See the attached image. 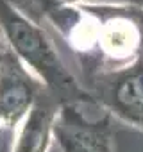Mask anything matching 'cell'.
<instances>
[{"mask_svg":"<svg viewBox=\"0 0 143 152\" xmlns=\"http://www.w3.org/2000/svg\"><path fill=\"white\" fill-rule=\"evenodd\" d=\"M9 4L47 32L81 88L143 59V4Z\"/></svg>","mask_w":143,"mask_h":152,"instance_id":"1","label":"cell"},{"mask_svg":"<svg viewBox=\"0 0 143 152\" xmlns=\"http://www.w3.org/2000/svg\"><path fill=\"white\" fill-rule=\"evenodd\" d=\"M0 36L61 104L91 99L64 66L47 32L15 9L9 0H0Z\"/></svg>","mask_w":143,"mask_h":152,"instance_id":"2","label":"cell"},{"mask_svg":"<svg viewBox=\"0 0 143 152\" xmlns=\"http://www.w3.org/2000/svg\"><path fill=\"white\" fill-rule=\"evenodd\" d=\"M52 134L57 152H116L113 116L93 99L61 104Z\"/></svg>","mask_w":143,"mask_h":152,"instance_id":"3","label":"cell"},{"mask_svg":"<svg viewBox=\"0 0 143 152\" xmlns=\"http://www.w3.org/2000/svg\"><path fill=\"white\" fill-rule=\"evenodd\" d=\"M45 90V84L13 54V50L6 43H2V48H0V140L7 141L9 152L18 127Z\"/></svg>","mask_w":143,"mask_h":152,"instance_id":"4","label":"cell"},{"mask_svg":"<svg viewBox=\"0 0 143 152\" xmlns=\"http://www.w3.org/2000/svg\"><path fill=\"white\" fill-rule=\"evenodd\" d=\"M115 120L143 131V59L82 88Z\"/></svg>","mask_w":143,"mask_h":152,"instance_id":"5","label":"cell"},{"mask_svg":"<svg viewBox=\"0 0 143 152\" xmlns=\"http://www.w3.org/2000/svg\"><path fill=\"white\" fill-rule=\"evenodd\" d=\"M59 106L61 102L45 90L18 127L11 152H50L54 143L52 129Z\"/></svg>","mask_w":143,"mask_h":152,"instance_id":"6","label":"cell"},{"mask_svg":"<svg viewBox=\"0 0 143 152\" xmlns=\"http://www.w3.org/2000/svg\"><path fill=\"white\" fill-rule=\"evenodd\" d=\"M34 2L57 6V7H70V6H79V4H100V0H34Z\"/></svg>","mask_w":143,"mask_h":152,"instance_id":"7","label":"cell"},{"mask_svg":"<svg viewBox=\"0 0 143 152\" xmlns=\"http://www.w3.org/2000/svg\"><path fill=\"white\" fill-rule=\"evenodd\" d=\"M100 4H141V0H100Z\"/></svg>","mask_w":143,"mask_h":152,"instance_id":"8","label":"cell"},{"mask_svg":"<svg viewBox=\"0 0 143 152\" xmlns=\"http://www.w3.org/2000/svg\"><path fill=\"white\" fill-rule=\"evenodd\" d=\"M2 43H4V41H2V36H0V48H2Z\"/></svg>","mask_w":143,"mask_h":152,"instance_id":"9","label":"cell"},{"mask_svg":"<svg viewBox=\"0 0 143 152\" xmlns=\"http://www.w3.org/2000/svg\"><path fill=\"white\" fill-rule=\"evenodd\" d=\"M141 4H143V0H141Z\"/></svg>","mask_w":143,"mask_h":152,"instance_id":"10","label":"cell"}]
</instances>
